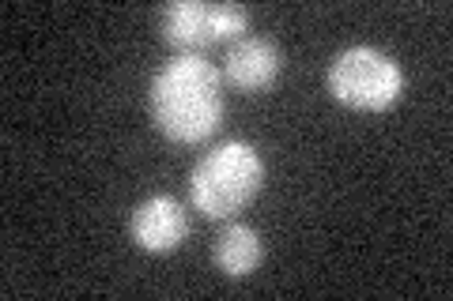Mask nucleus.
Here are the masks:
<instances>
[{
    "label": "nucleus",
    "mask_w": 453,
    "mask_h": 301,
    "mask_svg": "<svg viewBox=\"0 0 453 301\" xmlns=\"http://www.w3.org/2000/svg\"><path fill=\"white\" fill-rule=\"evenodd\" d=\"M325 87L351 113H386L404 94V68L374 46H351L333 56Z\"/></svg>",
    "instance_id": "3"
},
{
    "label": "nucleus",
    "mask_w": 453,
    "mask_h": 301,
    "mask_svg": "<svg viewBox=\"0 0 453 301\" xmlns=\"http://www.w3.org/2000/svg\"><path fill=\"white\" fill-rule=\"evenodd\" d=\"M129 234L140 252L166 256L189 237V211L174 196H148L144 204L133 207Z\"/></svg>",
    "instance_id": "5"
},
{
    "label": "nucleus",
    "mask_w": 453,
    "mask_h": 301,
    "mask_svg": "<svg viewBox=\"0 0 453 301\" xmlns=\"http://www.w3.org/2000/svg\"><path fill=\"white\" fill-rule=\"evenodd\" d=\"M211 260L226 279H246L265 264V241L246 222H226L211 241Z\"/></svg>",
    "instance_id": "7"
},
{
    "label": "nucleus",
    "mask_w": 453,
    "mask_h": 301,
    "mask_svg": "<svg viewBox=\"0 0 453 301\" xmlns=\"http://www.w3.org/2000/svg\"><path fill=\"white\" fill-rule=\"evenodd\" d=\"M283 56L268 38H242L226 49L223 61V79L242 94H261L280 79Z\"/></svg>",
    "instance_id": "6"
},
{
    "label": "nucleus",
    "mask_w": 453,
    "mask_h": 301,
    "mask_svg": "<svg viewBox=\"0 0 453 301\" xmlns=\"http://www.w3.org/2000/svg\"><path fill=\"white\" fill-rule=\"evenodd\" d=\"M151 121L170 143H204L223 124V71L201 53H178L151 79Z\"/></svg>",
    "instance_id": "1"
},
{
    "label": "nucleus",
    "mask_w": 453,
    "mask_h": 301,
    "mask_svg": "<svg viewBox=\"0 0 453 301\" xmlns=\"http://www.w3.org/2000/svg\"><path fill=\"white\" fill-rule=\"evenodd\" d=\"M250 31V8L178 0L163 11V41L178 53H204L216 41H242Z\"/></svg>",
    "instance_id": "4"
},
{
    "label": "nucleus",
    "mask_w": 453,
    "mask_h": 301,
    "mask_svg": "<svg viewBox=\"0 0 453 301\" xmlns=\"http://www.w3.org/2000/svg\"><path fill=\"white\" fill-rule=\"evenodd\" d=\"M265 189V159L257 147L242 139H226L211 147L189 174V199L193 207L211 222L238 219L257 192Z\"/></svg>",
    "instance_id": "2"
}]
</instances>
